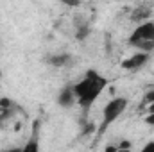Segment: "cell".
<instances>
[{"instance_id": "5b68a950", "label": "cell", "mask_w": 154, "mask_h": 152, "mask_svg": "<svg viewBox=\"0 0 154 152\" xmlns=\"http://www.w3.org/2000/svg\"><path fill=\"white\" fill-rule=\"evenodd\" d=\"M57 102H59V106H63V108H72V106L77 102L75 93H74V86H68V88H65V90L59 93V97H57Z\"/></svg>"}, {"instance_id": "8992f818", "label": "cell", "mask_w": 154, "mask_h": 152, "mask_svg": "<svg viewBox=\"0 0 154 152\" xmlns=\"http://www.w3.org/2000/svg\"><path fill=\"white\" fill-rule=\"evenodd\" d=\"M22 152H39V136H38V131L32 132L31 140L25 143V147H22Z\"/></svg>"}, {"instance_id": "9c48e42d", "label": "cell", "mask_w": 154, "mask_h": 152, "mask_svg": "<svg viewBox=\"0 0 154 152\" xmlns=\"http://www.w3.org/2000/svg\"><path fill=\"white\" fill-rule=\"evenodd\" d=\"M138 152H154V141H149V143H145L142 149Z\"/></svg>"}, {"instance_id": "3957f363", "label": "cell", "mask_w": 154, "mask_h": 152, "mask_svg": "<svg viewBox=\"0 0 154 152\" xmlns=\"http://www.w3.org/2000/svg\"><path fill=\"white\" fill-rule=\"evenodd\" d=\"M133 45L143 48V52L154 48V22H145L138 29H134L133 36L129 39Z\"/></svg>"}, {"instance_id": "30bf717a", "label": "cell", "mask_w": 154, "mask_h": 152, "mask_svg": "<svg viewBox=\"0 0 154 152\" xmlns=\"http://www.w3.org/2000/svg\"><path fill=\"white\" fill-rule=\"evenodd\" d=\"M145 123H149V125H154V113H151L149 116H145Z\"/></svg>"}, {"instance_id": "7c38bea8", "label": "cell", "mask_w": 154, "mask_h": 152, "mask_svg": "<svg viewBox=\"0 0 154 152\" xmlns=\"http://www.w3.org/2000/svg\"><path fill=\"white\" fill-rule=\"evenodd\" d=\"M113 152H129V150H127V149H120V147H118V149H116V150H113Z\"/></svg>"}, {"instance_id": "4fadbf2b", "label": "cell", "mask_w": 154, "mask_h": 152, "mask_svg": "<svg viewBox=\"0 0 154 152\" xmlns=\"http://www.w3.org/2000/svg\"><path fill=\"white\" fill-rule=\"evenodd\" d=\"M151 113H154V104H151V106H149V114Z\"/></svg>"}, {"instance_id": "277c9868", "label": "cell", "mask_w": 154, "mask_h": 152, "mask_svg": "<svg viewBox=\"0 0 154 152\" xmlns=\"http://www.w3.org/2000/svg\"><path fill=\"white\" fill-rule=\"evenodd\" d=\"M147 59H149V54H147V52L134 54V56L127 57L125 61H122V68H124V70H131V72H134V70L142 68V66L147 63Z\"/></svg>"}, {"instance_id": "6da1fadb", "label": "cell", "mask_w": 154, "mask_h": 152, "mask_svg": "<svg viewBox=\"0 0 154 152\" xmlns=\"http://www.w3.org/2000/svg\"><path fill=\"white\" fill-rule=\"evenodd\" d=\"M106 86H108V79L106 77H102L99 72H95V70H90L74 86V93H75L77 104L84 111L90 109L91 104L100 97V93L104 91Z\"/></svg>"}, {"instance_id": "8fae6325", "label": "cell", "mask_w": 154, "mask_h": 152, "mask_svg": "<svg viewBox=\"0 0 154 152\" xmlns=\"http://www.w3.org/2000/svg\"><path fill=\"white\" fill-rule=\"evenodd\" d=\"M0 152H22L20 147H13V149H5V150H0Z\"/></svg>"}, {"instance_id": "ba28073f", "label": "cell", "mask_w": 154, "mask_h": 152, "mask_svg": "<svg viewBox=\"0 0 154 152\" xmlns=\"http://www.w3.org/2000/svg\"><path fill=\"white\" fill-rule=\"evenodd\" d=\"M143 104H145V106L154 104V90L152 91H149V93H145V97H143Z\"/></svg>"}, {"instance_id": "7a4b0ae2", "label": "cell", "mask_w": 154, "mask_h": 152, "mask_svg": "<svg viewBox=\"0 0 154 152\" xmlns=\"http://www.w3.org/2000/svg\"><path fill=\"white\" fill-rule=\"evenodd\" d=\"M129 106V100L125 97H116L113 100H109L102 111V122H100V127H99V134H102L113 122H116L122 114L125 113Z\"/></svg>"}, {"instance_id": "52a82bcc", "label": "cell", "mask_w": 154, "mask_h": 152, "mask_svg": "<svg viewBox=\"0 0 154 152\" xmlns=\"http://www.w3.org/2000/svg\"><path fill=\"white\" fill-rule=\"evenodd\" d=\"M68 56H54V57H50V63L52 65H56V66H63V65H66L68 63Z\"/></svg>"}]
</instances>
